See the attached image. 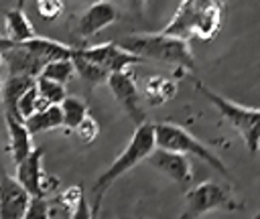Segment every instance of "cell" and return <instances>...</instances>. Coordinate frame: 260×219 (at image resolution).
<instances>
[{
  "label": "cell",
  "instance_id": "6da1fadb",
  "mask_svg": "<svg viewBox=\"0 0 260 219\" xmlns=\"http://www.w3.org/2000/svg\"><path fill=\"white\" fill-rule=\"evenodd\" d=\"M118 45L142 59L171 63V65H177L179 69H189V71L197 69L189 43L187 39H181V36H173L165 32L130 34V36H124Z\"/></svg>",
  "mask_w": 260,
  "mask_h": 219
},
{
  "label": "cell",
  "instance_id": "7a4b0ae2",
  "mask_svg": "<svg viewBox=\"0 0 260 219\" xmlns=\"http://www.w3.org/2000/svg\"><path fill=\"white\" fill-rule=\"evenodd\" d=\"M154 150V128L148 122H142L136 126L128 146L122 150V154L98 176L93 191H91V215L100 211V203L106 195V191L112 187L116 178H120L124 172H128L132 166H136L140 160H144Z\"/></svg>",
  "mask_w": 260,
  "mask_h": 219
},
{
  "label": "cell",
  "instance_id": "3957f363",
  "mask_svg": "<svg viewBox=\"0 0 260 219\" xmlns=\"http://www.w3.org/2000/svg\"><path fill=\"white\" fill-rule=\"evenodd\" d=\"M152 128H154V148H165V150H175L181 154L197 156L199 160L215 168L219 174L228 176V166L205 144H201L193 134H189L183 126L165 122V124H152Z\"/></svg>",
  "mask_w": 260,
  "mask_h": 219
},
{
  "label": "cell",
  "instance_id": "277c9868",
  "mask_svg": "<svg viewBox=\"0 0 260 219\" xmlns=\"http://www.w3.org/2000/svg\"><path fill=\"white\" fill-rule=\"evenodd\" d=\"M199 91L211 101V105L217 107V112L221 114L223 120H228L244 138V142L248 144V150L252 154L258 152V144H260V138H258V120H260V112L256 107H246V105H240L236 101H230L228 97L211 91L205 83L201 81H195Z\"/></svg>",
  "mask_w": 260,
  "mask_h": 219
},
{
  "label": "cell",
  "instance_id": "5b68a950",
  "mask_svg": "<svg viewBox=\"0 0 260 219\" xmlns=\"http://www.w3.org/2000/svg\"><path fill=\"white\" fill-rule=\"evenodd\" d=\"M213 209H230V211H236V209H240V203L232 197L230 187H223V185L205 180V182L193 187L187 193V211L183 213V219H187V217H199V215H203L207 211H213Z\"/></svg>",
  "mask_w": 260,
  "mask_h": 219
},
{
  "label": "cell",
  "instance_id": "8992f818",
  "mask_svg": "<svg viewBox=\"0 0 260 219\" xmlns=\"http://www.w3.org/2000/svg\"><path fill=\"white\" fill-rule=\"evenodd\" d=\"M106 83L112 89V93L118 99V103L124 107V112L132 118V122L136 126L142 124V122H146V112L142 107V101H140V93H138L134 75L128 69L118 71V73H110L108 79H106Z\"/></svg>",
  "mask_w": 260,
  "mask_h": 219
},
{
  "label": "cell",
  "instance_id": "52a82bcc",
  "mask_svg": "<svg viewBox=\"0 0 260 219\" xmlns=\"http://www.w3.org/2000/svg\"><path fill=\"white\" fill-rule=\"evenodd\" d=\"M81 57L98 63L100 67H104L108 73H118L128 69L130 65H136L140 61H144L142 57L122 49L118 43H102V45H91V47H81L75 49Z\"/></svg>",
  "mask_w": 260,
  "mask_h": 219
},
{
  "label": "cell",
  "instance_id": "ba28073f",
  "mask_svg": "<svg viewBox=\"0 0 260 219\" xmlns=\"http://www.w3.org/2000/svg\"><path fill=\"white\" fill-rule=\"evenodd\" d=\"M16 180L26 189L30 197H41L47 193L49 176L43 172V150L32 148L18 164H16Z\"/></svg>",
  "mask_w": 260,
  "mask_h": 219
},
{
  "label": "cell",
  "instance_id": "9c48e42d",
  "mask_svg": "<svg viewBox=\"0 0 260 219\" xmlns=\"http://www.w3.org/2000/svg\"><path fill=\"white\" fill-rule=\"evenodd\" d=\"M30 195L26 189L10 174L0 176V217L2 219H22Z\"/></svg>",
  "mask_w": 260,
  "mask_h": 219
},
{
  "label": "cell",
  "instance_id": "30bf717a",
  "mask_svg": "<svg viewBox=\"0 0 260 219\" xmlns=\"http://www.w3.org/2000/svg\"><path fill=\"white\" fill-rule=\"evenodd\" d=\"M213 0H183L175 12V16L171 18V22L160 30L165 34H173V36H181V39H191L193 30H195V22L201 14V10Z\"/></svg>",
  "mask_w": 260,
  "mask_h": 219
},
{
  "label": "cell",
  "instance_id": "8fae6325",
  "mask_svg": "<svg viewBox=\"0 0 260 219\" xmlns=\"http://www.w3.org/2000/svg\"><path fill=\"white\" fill-rule=\"evenodd\" d=\"M146 158L154 168H158L160 172L169 174L171 178H175L179 182H189L191 180L193 170H191V162H189L187 154H181V152H175V150L156 148Z\"/></svg>",
  "mask_w": 260,
  "mask_h": 219
},
{
  "label": "cell",
  "instance_id": "7c38bea8",
  "mask_svg": "<svg viewBox=\"0 0 260 219\" xmlns=\"http://www.w3.org/2000/svg\"><path fill=\"white\" fill-rule=\"evenodd\" d=\"M0 55L6 59L8 65V73L10 75H28V77H37L43 69V65L47 63L43 57H39L37 53H32L28 47H24L22 43H14L12 47L0 51Z\"/></svg>",
  "mask_w": 260,
  "mask_h": 219
},
{
  "label": "cell",
  "instance_id": "4fadbf2b",
  "mask_svg": "<svg viewBox=\"0 0 260 219\" xmlns=\"http://www.w3.org/2000/svg\"><path fill=\"white\" fill-rule=\"evenodd\" d=\"M118 12L116 6L106 2V0H98L93 2L79 18L77 22V34L79 36H91L95 32H100L102 28H106L108 24H112L116 20Z\"/></svg>",
  "mask_w": 260,
  "mask_h": 219
},
{
  "label": "cell",
  "instance_id": "5bb4252c",
  "mask_svg": "<svg viewBox=\"0 0 260 219\" xmlns=\"http://www.w3.org/2000/svg\"><path fill=\"white\" fill-rule=\"evenodd\" d=\"M6 118V128H8V138H10V152H12V160L14 164H18L30 150H32V142H30V132L26 130L24 122L12 114H4Z\"/></svg>",
  "mask_w": 260,
  "mask_h": 219
},
{
  "label": "cell",
  "instance_id": "9a60e30c",
  "mask_svg": "<svg viewBox=\"0 0 260 219\" xmlns=\"http://www.w3.org/2000/svg\"><path fill=\"white\" fill-rule=\"evenodd\" d=\"M22 122H24L26 130L30 132V136H32V134H39V132H47V130L61 128V126H63L61 107H59V103H49L47 107L37 110V112H32L30 116H26Z\"/></svg>",
  "mask_w": 260,
  "mask_h": 219
},
{
  "label": "cell",
  "instance_id": "2e32d148",
  "mask_svg": "<svg viewBox=\"0 0 260 219\" xmlns=\"http://www.w3.org/2000/svg\"><path fill=\"white\" fill-rule=\"evenodd\" d=\"M24 47H28L32 53H37L39 57H43L45 61H53V59H71L73 47L59 43L55 39H45V36H37L32 34L26 41H20Z\"/></svg>",
  "mask_w": 260,
  "mask_h": 219
},
{
  "label": "cell",
  "instance_id": "e0dca14e",
  "mask_svg": "<svg viewBox=\"0 0 260 219\" xmlns=\"http://www.w3.org/2000/svg\"><path fill=\"white\" fill-rule=\"evenodd\" d=\"M221 4H223L221 0H213L201 10V14H199V18L195 22L193 36H197L201 41H209V39H213L217 34L219 22H221Z\"/></svg>",
  "mask_w": 260,
  "mask_h": 219
},
{
  "label": "cell",
  "instance_id": "ac0fdd59",
  "mask_svg": "<svg viewBox=\"0 0 260 219\" xmlns=\"http://www.w3.org/2000/svg\"><path fill=\"white\" fill-rule=\"evenodd\" d=\"M30 85H35V77H28V75H8V79L4 81V85L0 89L2 91V103H4L6 114H12V116L20 118L18 116V110H16V101H18V97Z\"/></svg>",
  "mask_w": 260,
  "mask_h": 219
},
{
  "label": "cell",
  "instance_id": "d6986e66",
  "mask_svg": "<svg viewBox=\"0 0 260 219\" xmlns=\"http://www.w3.org/2000/svg\"><path fill=\"white\" fill-rule=\"evenodd\" d=\"M71 63H73V71L79 73V77H81L87 85H91V87H93V85H100V83H106V79H108V75H110L104 67H100L98 63H93V61L81 57L75 49H73V53H71Z\"/></svg>",
  "mask_w": 260,
  "mask_h": 219
},
{
  "label": "cell",
  "instance_id": "ffe728a7",
  "mask_svg": "<svg viewBox=\"0 0 260 219\" xmlns=\"http://www.w3.org/2000/svg\"><path fill=\"white\" fill-rule=\"evenodd\" d=\"M6 28L10 32V39L20 43L35 34V28L28 20V16L22 12V8H10L6 12Z\"/></svg>",
  "mask_w": 260,
  "mask_h": 219
},
{
  "label": "cell",
  "instance_id": "44dd1931",
  "mask_svg": "<svg viewBox=\"0 0 260 219\" xmlns=\"http://www.w3.org/2000/svg\"><path fill=\"white\" fill-rule=\"evenodd\" d=\"M61 107V116H63V126L67 130H75V126L87 116V105L83 99L73 97V95H65L59 103Z\"/></svg>",
  "mask_w": 260,
  "mask_h": 219
},
{
  "label": "cell",
  "instance_id": "7402d4cb",
  "mask_svg": "<svg viewBox=\"0 0 260 219\" xmlns=\"http://www.w3.org/2000/svg\"><path fill=\"white\" fill-rule=\"evenodd\" d=\"M144 95H146V101L150 105H156V103L167 101V99H171L175 95V83L173 81H167L162 77H152L146 83Z\"/></svg>",
  "mask_w": 260,
  "mask_h": 219
},
{
  "label": "cell",
  "instance_id": "603a6c76",
  "mask_svg": "<svg viewBox=\"0 0 260 219\" xmlns=\"http://www.w3.org/2000/svg\"><path fill=\"white\" fill-rule=\"evenodd\" d=\"M73 63L71 59H53V61H47L41 69L39 75L47 77V79H53V81H59V83H67L73 75Z\"/></svg>",
  "mask_w": 260,
  "mask_h": 219
},
{
  "label": "cell",
  "instance_id": "cb8c5ba5",
  "mask_svg": "<svg viewBox=\"0 0 260 219\" xmlns=\"http://www.w3.org/2000/svg\"><path fill=\"white\" fill-rule=\"evenodd\" d=\"M35 83H37L39 97H43L49 103H61V99L65 97V85L59 83V81H53V79H47L43 75H37Z\"/></svg>",
  "mask_w": 260,
  "mask_h": 219
},
{
  "label": "cell",
  "instance_id": "d4e9b609",
  "mask_svg": "<svg viewBox=\"0 0 260 219\" xmlns=\"http://www.w3.org/2000/svg\"><path fill=\"white\" fill-rule=\"evenodd\" d=\"M49 215H51V205H49V201L43 199V195L28 199V205H26V211H24L26 219H45Z\"/></svg>",
  "mask_w": 260,
  "mask_h": 219
},
{
  "label": "cell",
  "instance_id": "484cf974",
  "mask_svg": "<svg viewBox=\"0 0 260 219\" xmlns=\"http://www.w3.org/2000/svg\"><path fill=\"white\" fill-rule=\"evenodd\" d=\"M75 132H77V136H79L81 142L89 144V142H93V140L98 138L100 126H98V122H95L91 116H85V118L75 126Z\"/></svg>",
  "mask_w": 260,
  "mask_h": 219
},
{
  "label": "cell",
  "instance_id": "4316f807",
  "mask_svg": "<svg viewBox=\"0 0 260 219\" xmlns=\"http://www.w3.org/2000/svg\"><path fill=\"white\" fill-rule=\"evenodd\" d=\"M37 97H39V91H37V83L35 85H30L20 97H18V101H16V110H18V116L24 120L26 116H30L32 114V110H35V101H37Z\"/></svg>",
  "mask_w": 260,
  "mask_h": 219
},
{
  "label": "cell",
  "instance_id": "83f0119b",
  "mask_svg": "<svg viewBox=\"0 0 260 219\" xmlns=\"http://www.w3.org/2000/svg\"><path fill=\"white\" fill-rule=\"evenodd\" d=\"M35 4H37V12L41 14L43 20H55L63 10L61 0H35Z\"/></svg>",
  "mask_w": 260,
  "mask_h": 219
},
{
  "label": "cell",
  "instance_id": "f1b7e54d",
  "mask_svg": "<svg viewBox=\"0 0 260 219\" xmlns=\"http://www.w3.org/2000/svg\"><path fill=\"white\" fill-rule=\"evenodd\" d=\"M16 41H12V39H4V36H0V51H4V49H8V47H12Z\"/></svg>",
  "mask_w": 260,
  "mask_h": 219
},
{
  "label": "cell",
  "instance_id": "f546056e",
  "mask_svg": "<svg viewBox=\"0 0 260 219\" xmlns=\"http://www.w3.org/2000/svg\"><path fill=\"white\" fill-rule=\"evenodd\" d=\"M128 2H130V4H132V6H136V8H138V10H140V8H142V6H144V2H146V0H128Z\"/></svg>",
  "mask_w": 260,
  "mask_h": 219
},
{
  "label": "cell",
  "instance_id": "4dcf8cb0",
  "mask_svg": "<svg viewBox=\"0 0 260 219\" xmlns=\"http://www.w3.org/2000/svg\"><path fill=\"white\" fill-rule=\"evenodd\" d=\"M0 63H2V55H0Z\"/></svg>",
  "mask_w": 260,
  "mask_h": 219
},
{
  "label": "cell",
  "instance_id": "1f68e13d",
  "mask_svg": "<svg viewBox=\"0 0 260 219\" xmlns=\"http://www.w3.org/2000/svg\"><path fill=\"white\" fill-rule=\"evenodd\" d=\"M95 2H98V0H95Z\"/></svg>",
  "mask_w": 260,
  "mask_h": 219
},
{
  "label": "cell",
  "instance_id": "d6a6232c",
  "mask_svg": "<svg viewBox=\"0 0 260 219\" xmlns=\"http://www.w3.org/2000/svg\"><path fill=\"white\" fill-rule=\"evenodd\" d=\"M221 2H223V0H221Z\"/></svg>",
  "mask_w": 260,
  "mask_h": 219
}]
</instances>
